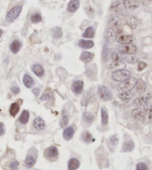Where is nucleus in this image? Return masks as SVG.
I'll use <instances>...</instances> for the list:
<instances>
[{
    "label": "nucleus",
    "mask_w": 152,
    "mask_h": 170,
    "mask_svg": "<svg viewBox=\"0 0 152 170\" xmlns=\"http://www.w3.org/2000/svg\"><path fill=\"white\" fill-rule=\"evenodd\" d=\"M136 170H148V166L145 163H139L136 166Z\"/></svg>",
    "instance_id": "obj_44"
},
{
    "label": "nucleus",
    "mask_w": 152,
    "mask_h": 170,
    "mask_svg": "<svg viewBox=\"0 0 152 170\" xmlns=\"http://www.w3.org/2000/svg\"><path fill=\"white\" fill-rule=\"evenodd\" d=\"M10 90H11V92L15 95L20 93V89H19V87H18V86H13V87L10 88Z\"/></svg>",
    "instance_id": "obj_46"
},
{
    "label": "nucleus",
    "mask_w": 152,
    "mask_h": 170,
    "mask_svg": "<svg viewBox=\"0 0 152 170\" xmlns=\"http://www.w3.org/2000/svg\"><path fill=\"white\" fill-rule=\"evenodd\" d=\"M123 2L128 10H134L139 6V0H123Z\"/></svg>",
    "instance_id": "obj_15"
},
{
    "label": "nucleus",
    "mask_w": 152,
    "mask_h": 170,
    "mask_svg": "<svg viewBox=\"0 0 152 170\" xmlns=\"http://www.w3.org/2000/svg\"><path fill=\"white\" fill-rule=\"evenodd\" d=\"M35 162H36L35 157L31 155H28V156H27L25 159V166L27 167L30 168L34 165Z\"/></svg>",
    "instance_id": "obj_34"
},
{
    "label": "nucleus",
    "mask_w": 152,
    "mask_h": 170,
    "mask_svg": "<svg viewBox=\"0 0 152 170\" xmlns=\"http://www.w3.org/2000/svg\"><path fill=\"white\" fill-rule=\"evenodd\" d=\"M68 124V117L67 116H63L60 120V126L62 128H65Z\"/></svg>",
    "instance_id": "obj_42"
},
{
    "label": "nucleus",
    "mask_w": 152,
    "mask_h": 170,
    "mask_svg": "<svg viewBox=\"0 0 152 170\" xmlns=\"http://www.w3.org/2000/svg\"><path fill=\"white\" fill-rule=\"evenodd\" d=\"M126 67V64L123 61H114L108 65V68L111 70L117 71L124 69Z\"/></svg>",
    "instance_id": "obj_13"
},
{
    "label": "nucleus",
    "mask_w": 152,
    "mask_h": 170,
    "mask_svg": "<svg viewBox=\"0 0 152 170\" xmlns=\"http://www.w3.org/2000/svg\"><path fill=\"white\" fill-rule=\"evenodd\" d=\"M110 139H111V142L113 143L114 146H116V145H117L118 143V138H117V136H116V135L112 136V137L110 138Z\"/></svg>",
    "instance_id": "obj_47"
},
{
    "label": "nucleus",
    "mask_w": 152,
    "mask_h": 170,
    "mask_svg": "<svg viewBox=\"0 0 152 170\" xmlns=\"http://www.w3.org/2000/svg\"><path fill=\"white\" fill-rule=\"evenodd\" d=\"M19 110V105L17 102H14L10 105V114L12 116H15L18 114Z\"/></svg>",
    "instance_id": "obj_36"
},
{
    "label": "nucleus",
    "mask_w": 152,
    "mask_h": 170,
    "mask_svg": "<svg viewBox=\"0 0 152 170\" xmlns=\"http://www.w3.org/2000/svg\"><path fill=\"white\" fill-rule=\"evenodd\" d=\"M83 81L81 80H76L73 83L72 87H71V89H72L73 92L74 93L76 94H80L83 91Z\"/></svg>",
    "instance_id": "obj_12"
},
{
    "label": "nucleus",
    "mask_w": 152,
    "mask_h": 170,
    "mask_svg": "<svg viewBox=\"0 0 152 170\" xmlns=\"http://www.w3.org/2000/svg\"><path fill=\"white\" fill-rule=\"evenodd\" d=\"M134 96V93L131 91H126V92H123L120 93L118 95V97H119L122 100H127L129 99V98H132Z\"/></svg>",
    "instance_id": "obj_35"
},
{
    "label": "nucleus",
    "mask_w": 152,
    "mask_h": 170,
    "mask_svg": "<svg viewBox=\"0 0 152 170\" xmlns=\"http://www.w3.org/2000/svg\"><path fill=\"white\" fill-rule=\"evenodd\" d=\"M119 52L122 54L125 55H132L134 54L137 52V48L135 44H123L122 46H119L118 48Z\"/></svg>",
    "instance_id": "obj_8"
},
{
    "label": "nucleus",
    "mask_w": 152,
    "mask_h": 170,
    "mask_svg": "<svg viewBox=\"0 0 152 170\" xmlns=\"http://www.w3.org/2000/svg\"><path fill=\"white\" fill-rule=\"evenodd\" d=\"M97 93L99 98L103 102L110 101L113 98V95H112L111 91L108 87H105L103 85H99L98 87Z\"/></svg>",
    "instance_id": "obj_1"
},
{
    "label": "nucleus",
    "mask_w": 152,
    "mask_h": 170,
    "mask_svg": "<svg viewBox=\"0 0 152 170\" xmlns=\"http://www.w3.org/2000/svg\"><path fill=\"white\" fill-rule=\"evenodd\" d=\"M94 34H95V32H94V29L93 28V27H88L83 33V37H85V38H92V37H94Z\"/></svg>",
    "instance_id": "obj_31"
},
{
    "label": "nucleus",
    "mask_w": 152,
    "mask_h": 170,
    "mask_svg": "<svg viewBox=\"0 0 152 170\" xmlns=\"http://www.w3.org/2000/svg\"><path fill=\"white\" fill-rule=\"evenodd\" d=\"M116 32L114 30L111 29V28H108V29L105 31V38L108 40H113L114 39H116Z\"/></svg>",
    "instance_id": "obj_30"
},
{
    "label": "nucleus",
    "mask_w": 152,
    "mask_h": 170,
    "mask_svg": "<svg viewBox=\"0 0 152 170\" xmlns=\"http://www.w3.org/2000/svg\"><path fill=\"white\" fill-rule=\"evenodd\" d=\"M79 46L82 49H91L94 46V42L92 40H80L79 41Z\"/></svg>",
    "instance_id": "obj_23"
},
{
    "label": "nucleus",
    "mask_w": 152,
    "mask_h": 170,
    "mask_svg": "<svg viewBox=\"0 0 152 170\" xmlns=\"http://www.w3.org/2000/svg\"><path fill=\"white\" fill-rule=\"evenodd\" d=\"M82 138H83V141L86 143H90L92 142H94V137H92V135L88 131H85L82 134Z\"/></svg>",
    "instance_id": "obj_33"
},
{
    "label": "nucleus",
    "mask_w": 152,
    "mask_h": 170,
    "mask_svg": "<svg viewBox=\"0 0 152 170\" xmlns=\"http://www.w3.org/2000/svg\"><path fill=\"white\" fill-rule=\"evenodd\" d=\"M143 121L146 123L152 122V107H148L144 110Z\"/></svg>",
    "instance_id": "obj_21"
},
{
    "label": "nucleus",
    "mask_w": 152,
    "mask_h": 170,
    "mask_svg": "<svg viewBox=\"0 0 152 170\" xmlns=\"http://www.w3.org/2000/svg\"><path fill=\"white\" fill-rule=\"evenodd\" d=\"M102 149L103 148H99V149L96 151V160H97L98 164L100 167L102 168V165H104L103 166H105V167H108V155L107 154L105 153V151L104 149H103V153H102Z\"/></svg>",
    "instance_id": "obj_6"
},
{
    "label": "nucleus",
    "mask_w": 152,
    "mask_h": 170,
    "mask_svg": "<svg viewBox=\"0 0 152 170\" xmlns=\"http://www.w3.org/2000/svg\"><path fill=\"white\" fill-rule=\"evenodd\" d=\"M19 165V163L17 160H14L9 165V169H10V170H18Z\"/></svg>",
    "instance_id": "obj_43"
},
{
    "label": "nucleus",
    "mask_w": 152,
    "mask_h": 170,
    "mask_svg": "<svg viewBox=\"0 0 152 170\" xmlns=\"http://www.w3.org/2000/svg\"><path fill=\"white\" fill-rule=\"evenodd\" d=\"M33 126H34L36 129L38 131L43 130L45 128V121L42 118H36L34 120H33Z\"/></svg>",
    "instance_id": "obj_18"
},
{
    "label": "nucleus",
    "mask_w": 152,
    "mask_h": 170,
    "mask_svg": "<svg viewBox=\"0 0 152 170\" xmlns=\"http://www.w3.org/2000/svg\"><path fill=\"white\" fill-rule=\"evenodd\" d=\"M48 95L44 94V95H42V97H41V100H46V99H48Z\"/></svg>",
    "instance_id": "obj_50"
},
{
    "label": "nucleus",
    "mask_w": 152,
    "mask_h": 170,
    "mask_svg": "<svg viewBox=\"0 0 152 170\" xmlns=\"http://www.w3.org/2000/svg\"><path fill=\"white\" fill-rule=\"evenodd\" d=\"M137 79L135 78H131L127 79L125 81H123V83H121L120 85L118 87V91L119 93L123 92H126V91H130L134 87H135L136 83H137Z\"/></svg>",
    "instance_id": "obj_2"
},
{
    "label": "nucleus",
    "mask_w": 152,
    "mask_h": 170,
    "mask_svg": "<svg viewBox=\"0 0 152 170\" xmlns=\"http://www.w3.org/2000/svg\"><path fill=\"white\" fill-rule=\"evenodd\" d=\"M30 20L33 23H37L42 21V17L39 13H34L30 17Z\"/></svg>",
    "instance_id": "obj_41"
},
{
    "label": "nucleus",
    "mask_w": 152,
    "mask_h": 170,
    "mask_svg": "<svg viewBox=\"0 0 152 170\" xmlns=\"http://www.w3.org/2000/svg\"><path fill=\"white\" fill-rule=\"evenodd\" d=\"M130 76L131 73L128 70H126V69H120V70L114 72L113 74H112V78L116 81L123 82L127 79H128Z\"/></svg>",
    "instance_id": "obj_5"
},
{
    "label": "nucleus",
    "mask_w": 152,
    "mask_h": 170,
    "mask_svg": "<svg viewBox=\"0 0 152 170\" xmlns=\"http://www.w3.org/2000/svg\"><path fill=\"white\" fill-rule=\"evenodd\" d=\"M127 23L128 25L131 27L132 29H136L137 27V21L134 17H129L127 19Z\"/></svg>",
    "instance_id": "obj_37"
},
{
    "label": "nucleus",
    "mask_w": 152,
    "mask_h": 170,
    "mask_svg": "<svg viewBox=\"0 0 152 170\" xmlns=\"http://www.w3.org/2000/svg\"><path fill=\"white\" fill-rule=\"evenodd\" d=\"M134 148V143L133 141L129 140L127 141L124 143L123 147V151L124 152H128V151H131Z\"/></svg>",
    "instance_id": "obj_29"
},
{
    "label": "nucleus",
    "mask_w": 152,
    "mask_h": 170,
    "mask_svg": "<svg viewBox=\"0 0 152 170\" xmlns=\"http://www.w3.org/2000/svg\"><path fill=\"white\" fill-rule=\"evenodd\" d=\"M148 1H151V0H148Z\"/></svg>",
    "instance_id": "obj_52"
},
{
    "label": "nucleus",
    "mask_w": 152,
    "mask_h": 170,
    "mask_svg": "<svg viewBox=\"0 0 152 170\" xmlns=\"http://www.w3.org/2000/svg\"><path fill=\"white\" fill-rule=\"evenodd\" d=\"M135 87H136V89H137V91L138 92V93L142 94V93H144L145 91H146V84L142 79H139L138 81H137V83H136Z\"/></svg>",
    "instance_id": "obj_16"
},
{
    "label": "nucleus",
    "mask_w": 152,
    "mask_h": 170,
    "mask_svg": "<svg viewBox=\"0 0 152 170\" xmlns=\"http://www.w3.org/2000/svg\"><path fill=\"white\" fill-rule=\"evenodd\" d=\"M22 5H17V6L14 7L13 8L10 9L6 15V20L8 23H13L17 19V18L19 17L22 11Z\"/></svg>",
    "instance_id": "obj_3"
},
{
    "label": "nucleus",
    "mask_w": 152,
    "mask_h": 170,
    "mask_svg": "<svg viewBox=\"0 0 152 170\" xmlns=\"http://www.w3.org/2000/svg\"><path fill=\"white\" fill-rule=\"evenodd\" d=\"M83 119L85 122L87 123H91L94 120V116L91 113L86 112L83 114Z\"/></svg>",
    "instance_id": "obj_39"
},
{
    "label": "nucleus",
    "mask_w": 152,
    "mask_h": 170,
    "mask_svg": "<svg viewBox=\"0 0 152 170\" xmlns=\"http://www.w3.org/2000/svg\"><path fill=\"white\" fill-rule=\"evenodd\" d=\"M80 7V2L79 0H71L68 5V10L71 13H74Z\"/></svg>",
    "instance_id": "obj_19"
},
{
    "label": "nucleus",
    "mask_w": 152,
    "mask_h": 170,
    "mask_svg": "<svg viewBox=\"0 0 152 170\" xmlns=\"http://www.w3.org/2000/svg\"><path fill=\"white\" fill-rule=\"evenodd\" d=\"M116 40L117 43L121 44H131L134 40V37L131 35H124V34H119L116 37Z\"/></svg>",
    "instance_id": "obj_9"
},
{
    "label": "nucleus",
    "mask_w": 152,
    "mask_h": 170,
    "mask_svg": "<svg viewBox=\"0 0 152 170\" xmlns=\"http://www.w3.org/2000/svg\"><path fill=\"white\" fill-rule=\"evenodd\" d=\"M151 98V96L150 94L144 95V96H142L140 97L136 98L134 100V104L137 106H144V105H146L150 101Z\"/></svg>",
    "instance_id": "obj_11"
},
{
    "label": "nucleus",
    "mask_w": 152,
    "mask_h": 170,
    "mask_svg": "<svg viewBox=\"0 0 152 170\" xmlns=\"http://www.w3.org/2000/svg\"><path fill=\"white\" fill-rule=\"evenodd\" d=\"M101 116H102V124L103 126L107 125L108 122V111L105 107H102L101 108Z\"/></svg>",
    "instance_id": "obj_27"
},
{
    "label": "nucleus",
    "mask_w": 152,
    "mask_h": 170,
    "mask_svg": "<svg viewBox=\"0 0 152 170\" xmlns=\"http://www.w3.org/2000/svg\"><path fill=\"white\" fill-rule=\"evenodd\" d=\"M74 134V130L72 127H68V128H65L63 131V138L65 140L69 141L72 139L73 136Z\"/></svg>",
    "instance_id": "obj_20"
},
{
    "label": "nucleus",
    "mask_w": 152,
    "mask_h": 170,
    "mask_svg": "<svg viewBox=\"0 0 152 170\" xmlns=\"http://www.w3.org/2000/svg\"><path fill=\"white\" fill-rule=\"evenodd\" d=\"M2 33H3L2 30V29H0V37H1L2 35Z\"/></svg>",
    "instance_id": "obj_51"
},
{
    "label": "nucleus",
    "mask_w": 152,
    "mask_h": 170,
    "mask_svg": "<svg viewBox=\"0 0 152 170\" xmlns=\"http://www.w3.org/2000/svg\"><path fill=\"white\" fill-rule=\"evenodd\" d=\"M44 155L50 161H56L58 159V149L56 146H50L45 150Z\"/></svg>",
    "instance_id": "obj_7"
},
{
    "label": "nucleus",
    "mask_w": 152,
    "mask_h": 170,
    "mask_svg": "<svg viewBox=\"0 0 152 170\" xmlns=\"http://www.w3.org/2000/svg\"><path fill=\"white\" fill-rule=\"evenodd\" d=\"M5 133V125H3V123L0 122V136L4 134Z\"/></svg>",
    "instance_id": "obj_48"
},
{
    "label": "nucleus",
    "mask_w": 152,
    "mask_h": 170,
    "mask_svg": "<svg viewBox=\"0 0 152 170\" xmlns=\"http://www.w3.org/2000/svg\"><path fill=\"white\" fill-rule=\"evenodd\" d=\"M143 115L144 110L141 108H136L132 111V116L139 120H143Z\"/></svg>",
    "instance_id": "obj_25"
},
{
    "label": "nucleus",
    "mask_w": 152,
    "mask_h": 170,
    "mask_svg": "<svg viewBox=\"0 0 152 170\" xmlns=\"http://www.w3.org/2000/svg\"><path fill=\"white\" fill-rule=\"evenodd\" d=\"M23 83H24V85H25L26 87L31 88L34 85V81H33L31 76H30L29 75L25 74L24 77H23Z\"/></svg>",
    "instance_id": "obj_24"
},
{
    "label": "nucleus",
    "mask_w": 152,
    "mask_h": 170,
    "mask_svg": "<svg viewBox=\"0 0 152 170\" xmlns=\"http://www.w3.org/2000/svg\"><path fill=\"white\" fill-rule=\"evenodd\" d=\"M39 92H40V90H39V88H34L33 89V93H34V95L36 96H37L39 94Z\"/></svg>",
    "instance_id": "obj_49"
},
{
    "label": "nucleus",
    "mask_w": 152,
    "mask_h": 170,
    "mask_svg": "<svg viewBox=\"0 0 152 170\" xmlns=\"http://www.w3.org/2000/svg\"><path fill=\"white\" fill-rule=\"evenodd\" d=\"M123 54L119 52H113L111 55V58L114 61H122L123 60Z\"/></svg>",
    "instance_id": "obj_40"
},
{
    "label": "nucleus",
    "mask_w": 152,
    "mask_h": 170,
    "mask_svg": "<svg viewBox=\"0 0 152 170\" xmlns=\"http://www.w3.org/2000/svg\"><path fill=\"white\" fill-rule=\"evenodd\" d=\"M108 25L111 29H119L121 26V20L119 17H116V16H112L109 19Z\"/></svg>",
    "instance_id": "obj_10"
},
{
    "label": "nucleus",
    "mask_w": 152,
    "mask_h": 170,
    "mask_svg": "<svg viewBox=\"0 0 152 170\" xmlns=\"http://www.w3.org/2000/svg\"><path fill=\"white\" fill-rule=\"evenodd\" d=\"M52 36L54 38L60 39L62 37V30L60 27L56 26L52 29Z\"/></svg>",
    "instance_id": "obj_32"
},
{
    "label": "nucleus",
    "mask_w": 152,
    "mask_h": 170,
    "mask_svg": "<svg viewBox=\"0 0 152 170\" xmlns=\"http://www.w3.org/2000/svg\"><path fill=\"white\" fill-rule=\"evenodd\" d=\"M94 58V54L90 52H83L82 53V55H80V60L83 61V63H87L91 62L93 60V58Z\"/></svg>",
    "instance_id": "obj_14"
},
{
    "label": "nucleus",
    "mask_w": 152,
    "mask_h": 170,
    "mask_svg": "<svg viewBox=\"0 0 152 170\" xmlns=\"http://www.w3.org/2000/svg\"><path fill=\"white\" fill-rule=\"evenodd\" d=\"M111 10L119 15H123L126 14V8L123 0H116L114 2L111 6Z\"/></svg>",
    "instance_id": "obj_4"
},
{
    "label": "nucleus",
    "mask_w": 152,
    "mask_h": 170,
    "mask_svg": "<svg viewBox=\"0 0 152 170\" xmlns=\"http://www.w3.org/2000/svg\"><path fill=\"white\" fill-rule=\"evenodd\" d=\"M32 71L38 77H42L45 74V69L42 67V66H41L40 64H35L32 67Z\"/></svg>",
    "instance_id": "obj_17"
},
{
    "label": "nucleus",
    "mask_w": 152,
    "mask_h": 170,
    "mask_svg": "<svg viewBox=\"0 0 152 170\" xmlns=\"http://www.w3.org/2000/svg\"><path fill=\"white\" fill-rule=\"evenodd\" d=\"M147 67V64L145 62H139L138 64V66H137V70L138 71H142L144 69Z\"/></svg>",
    "instance_id": "obj_45"
},
{
    "label": "nucleus",
    "mask_w": 152,
    "mask_h": 170,
    "mask_svg": "<svg viewBox=\"0 0 152 170\" xmlns=\"http://www.w3.org/2000/svg\"><path fill=\"white\" fill-rule=\"evenodd\" d=\"M126 60L128 63H130V64H134V63L138 61V58H136V57L131 56L129 55H125L123 54V60Z\"/></svg>",
    "instance_id": "obj_38"
},
{
    "label": "nucleus",
    "mask_w": 152,
    "mask_h": 170,
    "mask_svg": "<svg viewBox=\"0 0 152 170\" xmlns=\"http://www.w3.org/2000/svg\"><path fill=\"white\" fill-rule=\"evenodd\" d=\"M80 166V162L76 158H71L68 162V169L76 170Z\"/></svg>",
    "instance_id": "obj_26"
},
{
    "label": "nucleus",
    "mask_w": 152,
    "mask_h": 170,
    "mask_svg": "<svg viewBox=\"0 0 152 170\" xmlns=\"http://www.w3.org/2000/svg\"><path fill=\"white\" fill-rule=\"evenodd\" d=\"M29 120V112L28 110H24L21 114L19 118V121L22 124H26Z\"/></svg>",
    "instance_id": "obj_28"
},
{
    "label": "nucleus",
    "mask_w": 152,
    "mask_h": 170,
    "mask_svg": "<svg viewBox=\"0 0 152 170\" xmlns=\"http://www.w3.org/2000/svg\"><path fill=\"white\" fill-rule=\"evenodd\" d=\"M22 47V43L19 40H14L10 45V49L12 52L16 54L19 51Z\"/></svg>",
    "instance_id": "obj_22"
}]
</instances>
